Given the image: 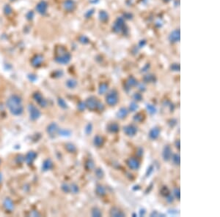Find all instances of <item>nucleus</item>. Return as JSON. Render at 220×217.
I'll return each instance as SVG.
<instances>
[{
  "label": "nucleus",
  "mask_w": 220,
  "mask_h": 217,
  "mask_svg": "<svg viewBox=\"0 0 220 217\" xmlns=\"http://www.w3.org/2000/svg\"><path fill=\"white\" fill-rule=\"evenodd\" d=\"M66 86L68 89H74L77 86V81L73 79H70L66 82Z\"/></svg>",
  "instance_id": "34"
},
{
  "label": "nucleus",
  "mask_w": 220,
  "mask_h": 217,
  "mask_svg": "<svg viewBox=\"0 0 220 217\" xmlns=\"http://www.w3.org/2000/svg\"><path fill=\"white\" fill-rule=\"evenodd\" d=\"M7 107L8 108L10 112L14 116H20L23 113L24 107L22 104L21 98L16 95H11L7 100Z\"/></svg>",
  "instance_id": "1"
},
{
  "label": "nucleus",
  "mask_w": 220,
  "mask_h": 217,
  "mask_svg": "<svg viewBox=\"0 0 220 217\" xmlns=\"http://www.w3.org/2000/svg\"><path fill=\"white\" fill-rule=\"evenodd\" d=\"M4 206L6 208V210L7 211H13V209L14 208V205L13 203V201L10 198H6L4 201Z\"/></svg>",
  "instance_id": "23"
},
{
  "label": "nucleus",
  "mask_w": 220,
  "mask_h": 217,
  "mask_svg": "<svg viewBox=\"0 0 220 217\" xmlns=\"http://www.w3.org/2000/svg\"><path fill=\"white\" fill-rule=\"evenodd\" d=\"M84 167H85L86 170H92L95 167L94 161L92 159H88L86 161V162H85Z\"/></svg>",
  "instance_id": "29"
},
{
  "label": "nucleus",
  "mask_w": 220,
  "mask_h": 217,
  "mask_svg": "<svg viewBox=\"0 0 220 217\" xmlns=\"http://www.w3.org/2000/svg\"><path fill=\"white\" fill-rule=\"evenodd\" d=\"M171 70L172 71H175V72H177V71H180V65L178 64H173L171 65L170 67Z\"/></svg>",
  "instance_id": "47"
},
{
  "label": "nucleus",
  "mask_w": 220,
  "mask_h": 217,
  "mask_svg": "<svg viewBox=\"0 0 220 217\" xmlns=\"http://www.w3.org/2000/svg\"><path fill=\"white\" fill-rule=\"evenodd\" d=\"M138 84V82L137 80L134 78V77H130L127 80L126 84H125V86H124V90L128 92L130 89H131V87H133V86H135Z\"/></svg>",
  "instance_id": "13"
},
{
  "label": "nucleus",
  "mask_w": 220,
  "mask_h": 217,
  "mask_svg": "<svg viewBox=\"0 0 220 217\" xmlns=\"http://www.w3.org/2000/svg\"><path fill=\"white\" fill-rule=\"evenodd\" d=\"M70 189H71V192H72L73 194H76L79 191V186L76 183H72L70 185Z\"/></svg>",
  "instance_id": "41"
},
{
  "label": "nucleus",
  "mask_w": 220,
  "mask_h": 217,
  "mask_svg": "<svg viewBox=\"0 0 220 217\" xmlns=\"http://www.w3.org/2000/svg\"><path fill=\"white\" fill-rule=\"evenodd\" d=\"M119 101L118 93L115 89H113L106 96V102L110 106H114Z\"/></svg>",
  "instance_id": "3"
},
{
  "label": "nucleus",
  "mask_w": 220,
  "mask_h": 217,
  "mask_svg": "<svg viewBox=\"0 0 220 217\" xmlns=\"http://www.w3.org/2000/svg\"><path fill=\"white\" fill-rule=\"evenodd\" d=\"M58 134H59V135L61 136H64V137H68L71 135V132L69 129H59Z\"/></svg>",
  "instance_id": "32"
},
{
  "label": "nucleus",
  "mask_w": 220,
  "mask_h": 217,
  "mask_svg": "<svg viewBox=\"0 0 220 217\" xmlns=\"http://www.w3.org/2000/svg\"><path fill=\"white\" fill-rule=\"evenodd\" d=\"M129 110L126 108H121L116 113V117L119 119H124L127 117L128 115Z\"/></svg>",
  "instance_id": "17"
},
{
  "label": "nucleus",
  "mask_w": 220,
  "mask_h": 217,
  "mask_svg": "<svg viewBox=\"0 0 220 217\" xmlns=\"http://www.w3.org/2000/svg\"><path fill=\"white\" fill-rule=\"evenodd\" d=\"M171 159L172 163L176 165V166H179L181 164V158H180V155L178 154H173L171 157Z\"/></svg>",
  "instance_id": "24"
},
{
  "label": "nucleus",
  "mask_w": 220,
  "mask_h": 217,
  "mask_svg": "<svg viewBox=\"0 0 220 217\" xmlns=\"http://www.w3.org/2000/svg\"><path fill=\"white\" fill-rule=\"evenodd\" d=\"M110 215L113 217H126V214L117 207H112L110 209Z\"/></svg>",
  "instance_id": "12"
},
{
  "label": "nucleus",
  "mask_w": 220,
  "mask_h": 217,
  "mask_svg": "<svg viewBox=\"0 0 220 217\" xmlns=\"http://www.w3.org/2000/svg\"><path fill=\"white\" fill-rule=\"evenodd\" d=\"M47 7H48V6H47L46 2L44 1H40V2H39L37 4L36 7V10L37 13H40L42 15H44L46 13Z\"/></svg>",
  "instance_id": "16"
},
{
  "label": "nucleus",
  "mask_w": 220,
  "mask_h": 217,
  "mask_svg": "<svg viewBox=\"0 0 220 217\" xmlns=\"http://www.w3.org/2000/svg\"><path fill=\"white\" fill-rule=\"evenodd\" d=\"M62 190L65 192V193H69L71 192V189H70V185H68V183H63L61 186Z\"/></svg>",
  "instance_id": "43"
},
{
  "label": "nucleus",
  "mask_w": 220,
  "mask_h": 217,
  "mask_svg": "<svg viewBox=\"0 0 220 217\" xmlns=\"http://www.w3.org/2000/svg\"><path fill=\"white\" fill-rule=\"evenodd\" d=\"M146 109L147 112L150 114V115H154L157 112V109L156 108L155 105H151V104H147L146 105Z\"/></svg>",
  "instance_id": "28"
},
{
  "label": "nucleus",
  "mask_w": 220,
  "mask_h": 217,
  "mask_svg": "<svg viewBox=\"0 0 220 217\" xmlns=\"http://www.w3.org/2000/svg\"><path fill=\"white\" fill-rule=\"evenodd\" d=\"M77 108L79 109V110H80V111H84L87 108L85 102H79L77 105Z\"/></svg>",
  "instance_id": "46"
},
{
  "label": "nucleus",
  "mask_w": 220,
  "mask_h": 217,
  "mask_svg": "<svg viewBox=\"0 0 220 217\" xmlns=\"http://www.w3.org/2000/svg\"><path fill=\"white\" fill-rule=\"evenodd\" d=\"M166 200L167 201V202H169V203H172L173 202H174V196L173 195H172L171 194H169V195H168L166 197Z\"/></svg>",
  "instance_id": "49"
},
{
  "label": "nucleus",
  "mask_w": 220,
  "mask_h": 217,
  "mask_svg": "<svg viewBox=\"0 0 220 217\" xmlns=\"http://www.w3.org/2000/svg\"><path fill=\"white\" fill-rule=\"evenodd\" d=\"M104 104L102 103V102H98V107H97V110H98V111H103L104 110Z\"/></svg>",
  "instance_id": "51"
},
{
  "label": "nucleus",
  "mask_w": 220,
  "mask_h": 217,
  "mask_svg": "<svg viewBox=\"0 0 220 217\" xmlns=\"http://www.w3.org/2000/svg\"><path fill=\"white\" fill-rule=\"evenodd\" d=\"M175 148L177 149L180 150V148H181V141H180L179 139H178V140H175Z\"/></svg>",
  "instance_id": "53"
},
{
  "label": "nucleus",
  "mask_w": 220,
  "mask_h": 217,
  "mask_svg": "<svg viewBox=\"0 0 220 217\" xmlns=\"http://www.w3.org/2000/svg\"><path fill=\"white\" fill-rule=\"evenodd\" d=\"M120 130V126L116 122H111L107 126V131L110 133L114 134L118 132Z\"/></svg>",
  "instance_id": "14"
},
{
  "label": "nucleus",
  "mask_w": 220,
  "mask_h": 217,
  "mask_svg": "<svg viewBox=\"0 0 220 217\" xmlns=\"http://www.w3.org/2000/svg\"><path fill=\"white\" fill-rule=\"evenodd\" d=\"M99 102L100 101L97 99V97H95L94 96H91L87 99V100L85 102V105H86V107L90 110L93 111V110H97L98 104Z\"/></svg>",
  "instance_id": "4"
},
{
  "label": "nucleus",
  "mask_w": 220,
  "mask_h": 217,
  "mask_svg": "<svg viewBox=\"0 0 220 217\" xmlns=\"http://www.w3.org/2000/svg\"><path fill=\"white\" fill-rule=\"evenodd\" d=\"M59 127H58V125L53 122V123H51L48 127H47V132L49 134V135L51 137V138H55V136L58 134V132H59Z\"/></svg>",
  "instance_id": "10"
},
{
  "label": "nucleus",
  "mask_w": 220,
  "mask_h": 217,
  "mask_svg": "<svg viewBox=\"0 0 220 217\" xmlns=\"http://www.w3.org/2000/svg\"><path fill=\"white\" fill-rule=\"evenodd\" d=\"M92 216L93 217H102V212L98 208H93L92 209Z\"/></svg>",
  "instance_id": "33"
},
{
  "label": "nucleus",
  "mask_w": 220,
  "mask_h": 217,
  "mask_svg": "<svg viewBox=\"0 0 220 217\" xmlns=\"http://www.w3.org/2000/svg\"><path fill=\"white\" fill-rule=\"evenodd\" d=\"M143 80L145 83H155L156 81V78L155 75L149 74V75H145L143 78Z\"/></svg>",
  "instance_id": "25"
},
{
  "label": "nucleus",
  "mask_w": 220,
  "mask_h": 217,
  "mask_svg": "<svg viewBox=\"0 0 220 217\" xmlns=\"http://www.w3.org/2000/svg\"><path fill=\"white\" fill-rule=\"evenodd\" d=\"M137 155L138 157H142L143 155V148H139L137 152Z\"/></svg>",
  "instance_id": "54"
},
{
  "label": "nucleus",
  "mask_w": 220,
  "mask_h": 217,
  "mask_svg": "<svg viewBox=\"0 0 220 217\" xmlns=\"http://www.w3.org/2000/svg\"><path fill=\"white\" fill-rule=\"evenodd\" d=\"M95 176L98 178L99 179H101L104 178V170L101 169V168H97L95 171Z\"/></svg>",
  "instance_id": "35"
},
{
  "label": "nucleus",
  "mask_w": 220,
  "mask_h": 217,
  "mask_svg": "<svg viewBox=\"0 0 220 217\" xmlns=\"http://www.w3.org/2000/svg\"><path fill=\"white\" fill-rule=\"evenodd\" d=\"M92 129H93V127H92V124L91 123L87 124V125L86 126L85 129H84L85 133H86L87 135H90V134H91L92 132Z\"/></svg>",
  "instance_id": "44"
},
{
  "label": "nucleus",
  "mask_w": 220,
  "mask_h": 217,
  "mask_svg": "<svg viewBox=\"0 0 220 217\" xmlns=\"http://www.w3.org/2000/svg\"><path fill=\"white\" fill-rule=\"evenodd\" d=\"M52 167H53V162L50 159H48L45 160L43 164V166H42V169H43V171L49 170Z\"/></svg>",
  "instance_id": "21"
},
{
  "label": "nucleus",
  "mask_w": 220,
  "mask_h": 217,
  "mask_svg": "<svg viewBox=\"0 0 220 217\" xmlns=\"http://www.w3.org/2000/svg\"><path fill=\"white\" fill-rule=\"evenodd\" d=\"M137 85H138V89L140 91L144 92L146 90V87L143 83H139V84H137Z\"/></svg>",
  "instance_id": "52"
},
{
  "label": "nucleus",
  "mask_w": 220,
  "mask_h": 217,
  "mask_svg": "<svg viewBox=\"0 0 220 217\" xmlns=\"http://www.w3.org/2000/svg\"><path fill=\"white\" fill-rule=\"evenodd\" d=\"M170 194V192H169V188L166 186H163L161 189H160V195L163 197H166L168 195Z\"/></svg>",
  "instance_id": "30"
},
{
  "label": "nucleus",
  "mask_w": 220,
  "mask_h": 217,
  "mask_svg": "<svg viewBox=\"0 0 220 217\" xmlns=\"http://www.w3.org/2000/svg\"><path fill=\"white\" fill-rule=\"evenodd\" d=\"M65 149L69 153H74V152L76 151V146L72 143H68L65 144Z\"/></svg>",
  "instance_id": "31"
},
{
  "label": "nucleus",
  "mask_w": 220,
  "mask_h": 217,
  "mask_svg": "<svg viewBox=\"0 0 220 217\" xmlns=\"http://www.w3.org/2000/svg\"><path fill=\"white\" fill-rule=\"evenodd\" d=\"M132 216H133L134 217H136L137 216V215L136 214H132Z\"/></svg>",
  "instance_id": "59"
},
{
  "label": "nucleus",
  "mask_w": 220,
  "mask_h": 217,
  "mask_svg": "<svg viewBox=\"0 0 220 217\" xmlns=\"http://www.w3.org/2000/svg\"><path fill=\"white\" fill-rule=\"evenodd\" d=\"M168 124H169V127H174L176 124H177V121L175 120V119H170L169 121H168Z\"/></svg>",
  "instance_id": "50"
},
{
  "label": "nucleus",
  "mask_w": 220,
  "mask_h": 217,
  "mask_svg": "<svg viewBox=\"0 0 220 217\" xmlns=\"http://www.w3.org/2000/svg\"><path fill=\"white\" fill-rule=\"evenodd\" d=\"M160 133H161V129L159 127H155L150 130V132L148 133V137L150 140H155L159 138Z\"/></svg>",
  "instance_id": "11"
},
{
  "label": "nucleus",
  "mask_w": 220,
  "mask_h": 217,
  "mask_svg": "<svg viewBox=\"0 0 220 217\" xmlns=\"http://www.w3.org/2000/svg\"><path fill=\"white\" fill-rule=\"evenodd\" d=\"M75 5H74V3H73V1H65V9L66 10H73V8H74Z\"/></svg>",
  "instance_id": "38"
},
{
  "label": "nucleus",
  "mask_w": 220,
  "mask_h": 217,
  "mask_svg": "<svg viewBox=\"0 0 220 217\" xmlns=\"http://www.w3.org/2000/svg\"><path fill=\"white\" fill-rule=\"evenodd\" d=\"M43 61V58L40 55H36L32 59V65L35 67H39L41 66V64Z\"/></svg>",
  "instance_id": "18"
},
{
  "label": "nucleus",
  "mask_w": 220,
  "mask_h": 217,
  "mask_svg": "<svg viewBox=\"0 0 220 217\" xmlns=\"http://www.w3.org/2000/svg\"><path fill=\"white\" fill-rule=\"evenodd\" d=\"M108 84L106 83H103L101 84H100L99 88H98V93L99 94H104L107 92V91L108 90Z\"/></svg>",
  "instance_id": "26"
},
{
  "label": "nucleus",
  "mask_w": 220,
  "mask_h": 217,
  "mask_svg": "<svg viewBox=\"0 0 220 217\" xmlns=\"http://www.w3.org/2000/svg\"><path fill=\"white\" fill-rule=\"evenodd\" d=\"M145 114H144L143 113H142V112H139V113H136V114L134 116V118H133L134 121H136V122H138V123H141V122H142V121L145 120Z\"/></svg>",
  "instance_id": "22"
},
{
  "label": "nucleus",
  "mask_w": 220,
  "mask_h": 217,
  "mask_svg": "<svg viewBox=\"0 0 220 217\" xmlns=\"http://www.w3.org/2000/svg\"><path fill=\"white\" fill-rule=\"evenodd\" d=\"M71 59V54L66 51V50L65 48H61L60 49V52H57L56 55L55 56V61L59 63V64H68Z\"/></svg>",
  "instance_id": "2"
},
{
  "label": "nucleus",
  "mask_w": 220,
  "mask_h": 217,
  "mask_svg": "<svg viewBox=\"0 0 220 217\" xmlns=\"http://www.w3.org/2000/svg\"><path fill=\"white\" fill-rule=\"evenodd\" d=\"M140 189V186H138V185H137V186H134L133 187V189H134V190H138V189Z\"/></svg>",
  "instance_id": "58"
},
{
  "label": "nucleus",
  "mask_w": 220,
  "mask_h": 217,
  "mask_svg": "<svg viewBox=\"0 0 220 217\" xmlns=\"http://www.w3.org/2000/svg\"><path fill=\"white\" fill-rule=\"evenodd\" d=\"M145 214H146V210L145 208H141L140 211H139V216L140 217H144Z\"/></svg>",
  "instance_id": "55"
},
{
  "label": "nucleus",
  "mask_w": 220,
  "mask_h": 217,
  "mask_svg": "<svg viewBox=\"0 0 220 217\" xmlns=\"http://www.w3.org/2000/svg\"><path fill=\"white\" fill-rule=\"evenodd\" d=\"M31 215H32V217H37V216H40V214L37 213V212H36V211H35V213H32Z\"/></svg>",
  "instance_id": "57"
},
{
  "label": "nucleus",
  "mask_w": 220,
  "mask_h": 217,
  "mask_svg": "<svg viewBox=\"0 0 220 217\" xmlns=\"http://www.w3.org/2000/svg\"><path fill=\"white\" fill-rule=\"evenodd\" d=\"M163 105H164V106L168 107L171 112H173L174 111V110H175V105L171 102H169L168 100H165V102H164V103H163Z\"/></svg>",
  "instance_id": "39"
},
{
  "label": "nucleus",
  "mask_w": 220,
  "mask_h": 217,
  "mask_svg": "<svg viewBox=\"0 0 220 217\" xmlns=\"http://www.w3.org/2000/svg\"><path fill=\"white\" fill-rule=\"evenodd\" d=\"M95 193L99 197H104L106 195V189L104 186L101 184H98L95 188Z\"/></svg>",
  "instance_id": "20"
},
{
  "label": "nucleus",
  "mask_w": 220,
  "mask_h": 217,
  "mask_svg": "<svg viewBox=\"0 0 220 217\" xmlns=\"http://www.w3.org/2000/svg\"><path fill=\"white\" fill-rule=\"evenodd\" d=\"M57 102H58V105H59L60 108H62V109L68 108V104L66 103L65 99H63L62 98H59Z\"/></svg>",
  "instance_id": "36"
},
{
  "label": "nucleus",
  "mask_w": 220,
  "mask_h": 217,
  "mask_svg": "<svg viewBox=\"0 0 220 217\" xmlns=\"http://www.w3.org/2000/svg\"><path fill=\"white\" fill-rule=\"evenodd\" d=\"M170 38V40L171 42H177L179 40V38H180V33H179V31H174L171 35L169 37Z\"/></svg>",
  "instance_id": "27"
},
{
  "label": "nucleus",
  "mask_w": 220,
  "mask_h": 217,
  "mask_svg": "<svg viewBox=\"0 0 220 217\" xmlns=\"http://www.w3.org/2000/svg\"><path fill=\"white\" fill-rule=\"evenodd\" d=\"M153 171H154V167H153V165H150V166H149V167H148V168H147V170L146 174H145V176H146L147 178L150 177V176H151V174L153 173Z\"/></svg>",
  "instance_id": "45"
},
{
  "label": "nucleus",
  "mask_w": 220,
  "mask_h": 217,
  "mask_svg": "<svg viewBox=\"0 0 220 217\" xmlns=\"http://www.w3.org/2000/svg\"><path fill=\"white\" fill-rule=\"evenodd\" d=\"M104 143V139L103 137L100 136V135H95L93 138V144L95 147L97 148H100L101 146H103V145Z\"/></svg>",
  "instance_id": "19"
},
{
  "label": "nucleus",
  "mask_w": 220,
  "mask_h": 217,
  "mask_svg": "<svg viewBox=\"0 0 220 217\" xmlns=\"http://www.w3.org/2000/svg\"><path fill=\"white\" fill-rule=\"evenodd\" d=\"M33 98H34V99L35 100V102H36L40 106H41L42 108H46L47 106L48 102H47L46 99H45L44 97L40 93H38V92L35 93L33 94Z\"/></svg>",
  "instance_id": "9"
},
{
  "label": "nucleus",
  "mask_w": 220,
  "mask_h": 217,
  "mask_svg": "<svg viewBox=\"0 0 220 217\" xmlns=\"http://www.w3.org/2000/svg\"><path fill=\"white\" fill-rule=\"evenodd\" d=\"M139 108V105H137V102H132L130 103V105H129V111L131 112H135L136 110H137Z\"/></svg>",
  "instance_id": "37"
},
{
  "label": "nucleus",
  "mask_w": 220,
  "mask_h": 217,
  "mask_svg": "<svg viewBox=\"0 0 220 217\" xmlns=\"http://www.w3.org/2000/svg\"><path fill=\"white\" fill-rule=\"evenodd\" d=\"M123 132L128 137H134L137 135L138 132V128L134 124H129L123 127Z\"/></svg>",
  "instance_id": "6"
},
{
  "label": "nucleus",
  "mask_w": 220,
  "mask_h": 217,
  "mask_svg": "<svg viewBox=\"0 0 220 217\" xmlns=\"http://www.w3.org/2000/svg\"><path fill=\"white\" fill-rule=\"evenodd\" d=\"M28 110H29L30 118L32 121H35V120H37V118H39V117L40 116V112L35 105H33L32 104L29 105Z\"/></svg>",
  "instance_id": "5"
},
{
  "label": "nucleus",
  "mask_w": 220,
  "mask_h": 217,
  "mask_svg": "<svg viewBox=\"0 0 220 217\" xmlns=\"http://www.w3.org/2000/svg\"><path fill=\"white\" fill-rule=\"evenodd\" d=\"M126 164H127L128 167L133 170H139L140 167V162L137 159L134 158V157L128 158L126 161Z\"/></svg>",
  "instance_id": "7"
},
{
  "label": "nucleus",
  "mask_w": 220,
  "mask_h": 217,
  "mask_svg": "<svg viewBox=\"0 0 220 217\" xmlns=\"http://www.w3.org/2000/svg\"><path fill=\"white\" fill-rule=\"evenodd\" d=\"M168 213H169V214H172V215H175V214H177L178 212L177 210L172 209V210H169V211H168Z\"/></svg>",
  "instance_id": "56"
},
{
  "label": "nucleus",
  "mask_w": 220,
  "mask_h": 217,
  "mask_svg": "<svg viewBox=\"0 0 220 217\" xmlns=\"http://www.w3.org/2000/svg\"><path fill=\"white\" fill-rule=\"evenodd\" d=\"M172 155V151L171 147L169 145H165L162 151V158L165 162H169L171 159V157Z\"/></svg>",
  "instance_id": "8"
},
{
  "label": "nucleus",
  "mask_w": 220,
  "mask_h": 217,
  "mask_svg": "<svg viewBox=\"0 0 220 217\" xmlns=\"http://www.w3.org/2000/svg\"><path fill=\"white\" fill-rule=\"evenodd\" d=\"M37 157V154L34 151H29L25 157L24 158V161L26 162V163L29 165L32 164L33 162L35 161V159H36Z\"/></svg>",
  "instance_id": "15"
},
{
  "label": "nucleus",
  "mask_w": 220,
  "mask_h": 217,
  "mask_svg": "<svg viewBox=\"0 0 220 217\" xmlns=\"http://www.w3.org/2000/svg\"><path fill=\"white\" fill-rule=\"evenodd\" d=\"M133 99H134L135 101H137V102H140V101L142 100L143 97H142V95L140 93H137V92H136V93H134V94H133Z\"/></svg>",
  "instance_id": "40"
},
{
  "label": "nucleus",
  "mask_w": 220,
  "mask_h": 217,
  "mask_svg": "<svg viewBox=\"0 0 220 217\" xmlns=\"http://www.w3.org/2000/svg\"><path fill=\"white\" fill-rule=\"evenodd\" d=\"M150 217H165V215L164 214H161V213H159L158 211H153L151 214H150Z\"/></svg>",
  "instance_id": "48"
},
{
  "label": "nucleus",
  "mask_w": 220,
  "mask_h": 217,
  "mask_svg": "<svg viewBox=\"0 0 220 217\" xmlns=\"http://www.w3.org/2000/svg\"><path fill=\"white\" fill-rule=\"evenodd\" d=\"M173 194H174V196L175 197V198L178 200H180L181 199V190L179 188H175L174 190H173Z\"/></svg>",
  "instance_id": "42"
}]
</instances>
